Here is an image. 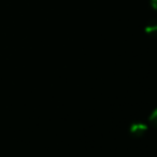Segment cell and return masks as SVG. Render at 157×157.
Segmentation results:
<instances>
[{"mask_svg": "<svg viewBox=\"0 0 157 157\" xmlns=\"http://www.w3.org/2000/svg\"><path fill=\"white\" fill-rule=\"evenodd\" d=\"M146 130H147V126L144 123H132L129 127V132L135 138H140L144 136Z\"/></svg>", "mask_w": 157, "mask_h": 157, "instance_id": "cell-1", "label": "cell"}, {"mask_svg": "<svg viewBox=\"0 0 157 157\" xmlns=\"http://www.w3.org/2000/svg\"><path fill=\"white\" fill-rule=\"evenodd\" d=\"M145 33L152 37L157 38V22L151 23L145 27Z\"/></svg>", "mask_w": 157, "mask_h": 157, "instance_id": "cell-2", "label": "cell"}, {"mask_svg": "<svg viewBox=\"0 0 157 157\" xmlns=\"http://www.w3.org/2000/svg\"><path fill=\"white\" fill-rule=\"evenodd\" d=\"M150 123L152 124V126H154L155 128H157V109L153 111V113L150 116Z\"/></svg>", "mask_w": 157, "mask_h": 157, "instance_id": "cell-3", "label": "cell"}, {"mask_svg": "<svg viewBox=\"0 0 157 157\" xmlns=\"http://www.w3.org/2000/svg\"><path fill=\"white\" fill-rule=\"evenodd\" d=\"M151 3H152V7L157 11V0H151Z\"/></svg>", "mask_w": 157, "mask_h": 157, "instance_id": "cell-4", "label": "cell"}]
</instances>
